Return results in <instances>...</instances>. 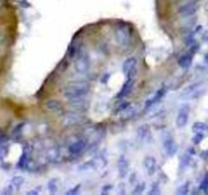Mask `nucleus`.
Listing matches in <instances>:
<instances>
[{"label": "nucleus", "mask_w": 208, "mask_h": 195, "mask_svg": "<svg viewBox=\"0 0 208 195\" xmlns=\"http://www.w3.org/2000/svg\"><path fill=\"white\" fill-rule=\"evenodd\" d=\"M189 183H186V184H184L183 186H181L180 188H179V190H178V193H180V194H187L189 192Z\"/></svg>", "instance_id": "25"}, {"label": "nucleus", "mask_w": 208, "mask_h": 195, "mask_svg": "<svg viewBox=\"0 0 208 195\" xmlns=\"http://www.w3.org/2000/svg\"><path fill=\"white\" fill-rule=\"evenodd\" d=\"M89 87L84 83H74L67 85L63 91V96L68 102L86 98Z\"/></svg>", "instance_id": "1"}, {"label": "nucleus", "mask_w": 208, "mask_h": 195, "mask_svg": "<svg viewBox=\"0 0 208 195\" xmlns=\"http://www.w3.org/2000/svg\"><path fill=\"white\" fill-rule=\"evenodd\" d=\"M166 92V90L164 89V87H162V89L158 90V91L155 93V95H154L153 97L150 99V100H148L147 102H146V104H145V109L150 108L151 106H153V104H156L157 102H159V101L162 99V97L164 96Z\"/></svg>", "instance_id": "13"}, {"label": "nucleus", "mask_w": 208, "mask_h": 195, "mask_svg": "<svg viewBox=\"0 0 208 195\" xmlns=\"http://www.w3.org/2000/svg\"><path fill=\"white\" fill-rule=\"evenodd\" d=\"M205 8H206V10H207V11H208V1H207L206 5H205Z\"/></svg>", "instance_id": "30"}, {"label": "nucleus", "mask_w": 208, "mask_h": 195, "mask_svg": "<svg viewBox=\"0 0 208 195\" xmlns=\"http://www.w3.org/2000/svg\"><path fill=\"white\" fill-rule=\"evenodd\" d=\"M109 78H110V74H108V73H107L106 76H105V75H104V76L102 77V79H101V83H108Z\"/></svg>", "instance_id": "28"}, {"label": "nucleus", "mask_w": 208, "mask_h": 195, "mask_svg": "<svg viewBox=\"0 0 208 195\" xmlns=\"http://www.w3.org/2000/svg\"><path fill=\"white\" fill-rule=\"evenodd\" d=\"M45 107H46V109H48L50 112H54V113L61 112L63 109L62 104H61L58 100H49L48 102H46Z\"/></svg>", "instance_id": "14"}, {"label": "nucleus", "mask_w": 208, "mask_h": 195, "mask_svg": "<svg viewBox=\"0 0 208 195\" xmlns=\"http://www.w3.org/2000/svg\"><path fill=\"white\" fill-rule=\"evenodd\" d=\"M196 3L194 1H190L187 2V3L183 4L179 7L178 9V13L180 14L183 17H189V16H192L193 14L196 11Z\"/></svg>", "instance_id": "7"}, {"label": "nucleus", "mask_w": 208, "mask_h": 195, "mask_svg": "<svg viewBox=\"0 0 208 195\" xmlns=\"http://www.w3.org/2000/svg\"><path fill=\"white\" fill-rule=\"evenodd\" d=\"M203 134L201 132H197L196 134H195V136L193 137V142L195 143V144H198V143H200L201 141L203 140Z\"/></svg>", "instance_id": "23"}, {"label": "nucleus", "mask_w": 208, "mask_h": 195, "mask_svg": "<svg viewBox=\"0 0 208 195\" xmlns=\"http://www.w3.org/2000/svg\"><path fill=\"white\" fill-rule=\"evenodd\" d=\"M24 180L22 177H14L13 179H12V184H13L14 186H16V187H19V186L24 183Z\"/></svg>", "instance_id": "24"}, {"label": "nucleus", "mask_w": 208, "mask_h": 195, "mask_svg": "<svg viewBox=\"0 0 208 195\" xmlns=\"http://www.w3.org/2000/svg\"><path fill=\"white\" fill-rule=\"evenodd\" d=\"M192 129H193V131H195L196 133L202 132V131H205V130L208 131V125L205 124V123H202V122H196L193 124Z\"/></svg>", "instance_id": "18"}, {"label": "nucleus", "mask_w": 208, "mask_h": 195, "mask_svg": "<svg viewBox=\"0 0 208 195\" xmlns=\"http://www.w3.org/2000/svg\"><path fill=\"white\" fill-rule=\"evenodd\" d=\"M149 194L150 195H158L160 194V189L159 187H158V184L157 183H154L152 184V187H151V190L149 191Z\"/></svg>", "instance_id": "22"}, {"label": "nucleus", "mask_w": 208, "mask_h": 195, "mask_svg": "<svg viewBox=\"0 0 208 195\" xmlns=\"http://www.w3.org/2000/svg\"><path fill=\"white\" fill-rule=\"evenodd\" d=\"M192 53H188V54H184L181 56V58L179 59V65L180 67L184 69H187L191 66L192 64V61H193V57H192Z\"/></svg>", "instance_id": "16"}, {"label": "nucleus", "mask_w": 208, "mask_h": 195, "mask_svg": "<svg viewBox=\"0 0 208 195\" xmlns=\"http://www.w3.org/2000/svg\"><path fill=\"white\" fill-rule=\"evenodd\" d=\"M86 145H87V140L84 137H79L69 145L68 151L71 155H79L85 151Z\"/></svg>", "instance_id": "5"}, {"label": "nucleus", "mask_w": 208, "mask_h": 195, "mask_svg": "<svg viewBox=\"0 0 208 195\" xmlns=\"http://www.w3.org/2000/svg\"><path fill=\"white\" fill-rule=\"evenodd\" d=\"M199 87H200V83H194V85H189L187 89H185V91L183 92L182 96L183 97H194V95L199 91Z\"/></svg>", "instance_id": "17"}, {"label": "nucleus", "mask_w": 208, "mask_h": 195, "mask_svg": "<svg viewBox=\"0 0 208 195\" xmlns=\"http://www.w3.org/2000/svg\"><path fill=\"white\" fill-rule=\"evenodd\" d=\"M148 133H149V129H148V127L145 126V125H143V126L139 127L138 130H137V134H138V136H139L141 139L145 138V137L148 135Z\"/></svg>", "instance_id": "20"}, {"label": "nucleus", "mask_w": 208, "mask_h": 195, "mask_svg": "<svg viewBox=\"0 0 208 195\" xmlns=\"http://www.w3.org/2000/svg\"><path fill=\"white\" fill-rule=\"evenodd\" d=\"M57 189H58V180L57 179H51L48 182V190L50 193H56Z\"/></svg>", "instance_id": "19"}, {"label": "nucleus", "mask_w": 208, "mask_h": 195, "mask_svg": "<svg viewBox=\"0 0 208 195\" xmlns=\"http://www.w3.org/2000/svg\"><path fill=\"white\" fill-rule=\"evenodd\" d=\"M164 149L168 157H173L178 151V145L173 137H166L164 140Z\"/></svg>", "instance_id": "9"}, {"label": "nucleus", "mask_w": 208, "mask_h": 195, "mask_svg": "<svg viewBox=\"0 0 208 195\" xmlns=\"http://www.w3.org/2000/svg\"><path fill=\"white\" fill-rule=\"evenodd\" d=\"M144 184H142V185H138V186H136V188H135V190L133 191V194H140V193H142V191H143V189H144Z\"/></svg>", "instance_id": "27"}, {"label": "nucleus", "mask_w": 208, "mask_h": 195, "mask_svg": "<svg viewBox=\"0 0 208 195\" xmlns=\"http://www.w3.org/2000/svg\"><path fill=\"white\" fill-rule=\"evenodd\" d=\"M78 189H79V185H77L75 188H74L73 190H70V191L67 192V194H75V193H77V191H78Z\"/></svg>", "instance_id": "29"}, {"label": "nucleus", "mask_w": 208, "mask_h": 195, "mask_svg": "<svg viewBox=\"0 0 208 195\" xmlns=\"http://www.w3.org/2000/svg\"><path fill=\"white\" fill-rule=\"evenodd\" d=\"M137 65V59L135 57H129L128 59H126L124 63H123V72L126 75L127 77H133L134 74L135 68H136Z\"/></svg>", "instance_id": "8"}, {"label": "nucleus", "mask_w": 208, "mask_h": 195, "mask_svg": "<svg viewBox=\"0 0 208 195\" xmlns=\"http://www.w3.org/2000/svg\"><path fill=\"white\" fill-rule=\"evenodd\" d=\"M58 155L59 153L56 149H51L50 151H48V153H47V158H48L49 160H51V161H55V160H57Z\"/></svg>", "instance_id": "21"}, {"label": "nucleus", "mask_w": 208, "mask_h": 195, "mask_svg": "<svg viewBox=\"0 0 208 195\" xmlns=\"http://www.w3.org/2000/svg\"><path fill=\"white\" fill-rule=\"evenodd\" d=\"M143 165L146 171H147L148 175H153L156 170V160L152 157H146L143 161Z\"/></svg>", "instance_id": "10"}, {"label": "nucleus", "mask_w": 208, "mask_h": 195, "mask_svg": "<svg viewBox=\"0 0 208 195\" xmlns=\"http://www.w3.org/2000/svg\"><path fill=\"white\" fill-rule=\"evenodd\" d=\"M116 41L120 46H128L129 43L131 42V33L127 26H119L115 33Z\"/></svg>", "instance_id": "3"}, {"label": "nucleus", "mask_w": 208, "mask_h": 195, "mask_svg": "<svg viewBox=\"0 0 208 195\" xmlns=\"http://www.w3.org/2000/svg\"><path fill=\"white\" fill-rule=\"evenodd\" d=\"M82 119L83 118H82V116H81L80 113H78V112H67L62 116L61 123H62V125H64V126H66V127L74 126V125L79 124V123L82 121Z\"/></svg>", "instance_id": "4"}, {"label": "nucleus", "mask_w": 208, "mask_h": 195, "mask_svg": "<svg viewBox=\"0 0 208 195\" xmlns=\"http://www.w3.org/2000/svg\"><path fill=\"white\" fill-rule=\"evenodd\" d=\"M133 85H134V79H133V77H128V79L126 80V83L123 85L121 91L119 92L118 98L122 99V98L126 97V96L131 92V90H132V87H133Z\"/></svg>", "instance_id": "11"}, {"label": "nucleus", "mask_w": 208, "mask_h": 195, "mask_svg": "<svg viewBox=\"0 0 208 195\" xmlns=\"http://www.w3.org/2000/svg\"><path fill=\"white\" fill-rule=\"evenodd\" d=\"M75 62H74V68L75 71L79 74H84L89 69V55L86 53L83 49H78L77 53L75 55Z\"/></svg>", "instance_id": "2"}, {"label": "nucleus", "mask_w": 208, "mask_h": 195, "mask_svg": "<svg viewBox=\"0 0 208 195\" xmlns=\"http://www.w3.org/2000/svg\"><path fill=\"white\" fill-rule=\"evenodd\" d=\"M128 169H129V164L127 159L124 155H121L119 158L118 161V170H119V174H120L121 177H125L128 173Z\"/></svg>", "instance_id": "12"}, {"label": "nucleus", "mask_w": 208, "mask_h": 195, "mask_svg": "<svg viewBox=\"0 0 208 195\" xmlns=\"http://www.w3.org/2000/svg\"><path fill=\"white\" fill-rule=\"evenodd\" d=\"M69 105L75 111H82L87 108V100H86V98H84L80 99V100L71 101V102H69Z\"/></svg>", "instance_id": "15"}, {"label": "nucleus", "mask_w": 208, "mask_h": 195, "mask_svg": "<svg viewBox=\"0 0 208 195\" xmlns=\"http://www.w3.org/2000/svg\"><path fill=\"white\" fill-rule=\"evenodd\" d=\"M189 115H190V107L189 105H184L182 108L179 110L178 116L176 119V123L178 127H184L188 123Z\"/></svg>", "instance_id": "6"}, {"label": "nucleus", "mask_w": 208, "mask_h": 195, "mask_svg": "<svg viewBox=\"0 0 208 195\" xmlns=\"http://www.w3.org/2000/svg\"><path fill=\"white\" fill-rule=\"evenodd\" d=\"M207 162H208V158H207Z\"/></svg>", "instance_id": "31"}, {"label": "nucleus", "mask_w": 208, "mask_h": 195, "mask_svg": "<svg viewBox=\"0 0 208 195\" xmlns=\"http://www.w3.org/2000/svg\"><path fill=\"white\" fill-rule=\"evenodd\" d=\"M200 189L204 190V191H206L208 189V176H206V177L203 179L202 183H201V185H200Z\"/></svg>", "instance_id": "26"}]
</instances>
